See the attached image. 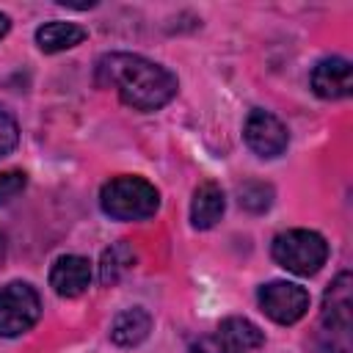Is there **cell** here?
I'll list each match as a JSON object with an SVG mask.
<instances>
[{
    "instance_id": "8992f818",
    "label": "cell",
    "mask_w": 353,
    "mask_h": 353,
    "mask_svg": "<svg viewBox=\"0 0 353 353\" xmlns=\"http://www.w3.org/2000/svg\"><path fill=\"white\" fill-rule=\"evenodd\" d=\"M243 135H245L248 149L256 152L259 157H279L290 141L287 127L268 110H251L245 119Z\"/></svg>"
},
{
    "instance_id": "5bb4252c",
    "label": "cell",
    "mask_w": 353,
    "mask_h": 353,
    "mask_svg": "<svg viewBox=\"0 0 353 353\" xmlns=\"http://www.w3.org/2000/svg\"><path fill=\"white\" fill-rule=\"evenodd\" d=\"M132 262H135V251H132V245H130L127 240L113 243V245L102 254V262H99V281H102L105 287L116 284V281L132 268Z\"/></svg>"
},
{
    "instance_id": "52a82bcc",
    "label": "cell",
    "mask_w": 353,
    "mask_h": 353,
    "mask_svg": "<svg viewBox=\"0 0 353 353\" xmlns=\"http://www.w3.org/2000/svg\"><path fill=\"white\" fill-rule=\"evenodd\" d=\"M323 325L325 334H336L347 339L350 317H353V279L350 273H339L323 295Z\"/></svg>"
},
{
    "instance_id": "30bf717a",
    "label": "cell",
    "mask_w": 353,
    "mask_h": 353,
    "mask_svg": "<svg viewBox=\"0 0 353 353\" xmlns=\"http://www.w3.org/2000/svg\"><path fill=\"white\" fill-rule=\"evenodd\" d=\"M212 339H215V353H251L265 342L262 331L245 317H226Z\"/></svg>"
},
{
    "instance_id": "277c9868",
    "label": "cell",
    "mask_w": 353,
    "mask_h": 353,
    "mask_svg": "<svg viewBox=\"0 0 353 353\" xmlns=\"http://www.w3.org/2000/svg\"><path fill=\"white\" fill-rule=\"evenodd\" d=\"M39 314L41 301L28 281H8L0 287V336H19L30 331Z\"/></svg>"
},
{
    "instance_id": "7a4b0ae2",
    "label": "cell",
    "mask_w": 353,
    "mask_h": 353,
    "mask_svg": "<svg viewBox=\"0 0 353 353\" xmlns=\"http://www.w3.org/2000/svg\"><path fill=\"white\" fill-rule=\"evenodd\" d=\"M99 204L116 221H143L157 212L160 193L143 176H116L102 185Z\"/></svg>"
},
{
    "instance_id": "6da1fadb",
    "label": "cell",
    "mask_w": 353,
    "mask_h": 353,
    "mask_svg": "<svg viewBox=\"0 0 353 353\" xmlns=\"http://www.w3.org/2000/svg\"><path fill=\"white\" fill-rule=\"evenodd\" d=\"M97 83L105 88H116L121 102L135 110H157L176 94V74L165 66L132 55V52H110L97 63Z\"/></svg>"
},
{
    "instance_id": "ac0fdd59",
    "label": "cell",
    "mask_w": 353,
    "mask_h": 353,
    "mask_svg": "<svg viewBox=\"0 0 353 353\" xmlns=\"http://www.w3.org/2000/svg\"><path fill=\"white\" fill-rule=\"evenodd\" d=\"M8 28H11V19H8V17H6L3 11H0V39H3L6 33H8Z\"/></svg>"
},
{
    "instance_id": "4fadbf2b",
    "label": "cell",
    "mask_w": 353,
    "mask_h": 353,
    "mask_svg": "<svg viewBox=\"0 0 353 353\" xmlns=\"http://www.w3.org/2000/svg\"><path fill=\"white\" fill-rule=\"evenodd\" d=\"M85 30L74 22H47L36 30V44L41 52H61V50H72L80 41H85Z\"/></svg>"
},
{
    "instance_id": "8fae6325",
    "label": "cell",
    "mask_w": 353,
    "mask_h": 353,
    "mask_svg": "<svg viewBox=\"0 0 353 353\" xmlns=\"http://www.w3.org/2000/svg\"><path fill=\"white\" fill-rule=\"evenodd\" d=\"M226 210V199H223V190L215 185V182H204L196 188L193 193V204H190V223L196 229H212L221 215Z\"/></svg>"
},
{
    "instance_id": "2e32d148",
    "label": "cell",
    "mask_w": 353,
    "mask_h": 353,
    "mask_svg": "<svg viewBox=\"0 0 353 353\" xmlns=\"http://www.w3.org/2000/svg\"><path fill=\"white\" fill-rule=\"evenodd\" d=\"M28 185V176L22 171H0V204L19 196Z\"/></svg>"
},
{
    "instance_id": "5b68a950",
    "label": "cell",
    "mask_w": 353,
    "mask_h": 353,
    "mask_svg": "<svg viewBox=\"0 0 353 353\" xmlns=\"http://www.w3.org/2000/svg\"><path fill=\"white\" fill-rule=\"evenodd\" d=\"M259 306L273 323L292 325L309 312V292L292 281H270L259 290Z\"/></svg>"
},
{
    "instance_id": "7c38bea8",
    "label": "cell",
    "mask_w": 353,
    "mask_h": 353,
    "mask_svg": "<svg viewBox=\"0 0 353 353\" xmlns=\"http://www.w3.org/2000/svg\"><path fill=\"white\" fill-rule=\"evenodd\" d=\"M152 331V317L146 309L141 306H132V309H124L121 314H116L113 325H110V339L121 347H132L138 342H143Z\"/></svg>"
},
{
    "instance_id": "ba28073f",
    "label": "cell",
    "mask_w": 353,
    "mask_h": 353,
    "mask_svg": "<svg viewBox=\"0 0 353 353\" xmlns=\"http://www.w3.org/2000/svg\"><path fill=\"white\" fill-rule=\"evenodd\" d=\"M312 88L323 99H345V97H350V88H353L350 61L336 58V55L317 61V66L312 69Z\"/></svg>"
},
{
    "instance_id": "e0dca14e",
    "label": "cell",
    "mask_w": 353,
    "mask_h": 353,
    "mask_svg": "<svg viewBox=\"0 0 353 353\" xmlns=\"http://www.w3.org/2000/svg\"><path fill=\"white\" fill-rule=\"evenodd\" d=\"M193 353H215V339H212V336L199 339V342L193 345Z\"/></svg>"
},
{
    "instance_id": "3957f363",
    "label": "cell",
    "mask_w": 353,
    "mask_h": 353,
    "mask_svg": "<svg viewBox=\"0 0 353 353\" xmlns=\"http://www.w3.org/2000/svg\"><path fill=\"white\" fill-rule=\"evenodd\" d=\"M273 259L295 273V276H312L317 273L325 259H328V243L323 234L312 232V229H290V232H281L276 240H273Z\"/></svg>"
},
{
    "instance_id": "9a60e30c",
    "label": "cell",
    "mask_w": 353,
    "mask_h": 353,
    "mask_svg": "<svg viewBox=\"0 0 353 353\" xmlns=\"http://www.w3.org/2000/svg\"><path fill=\"white\" fill-rule=\"evenodd\" d=\"M17 141H19V127L14 116L6 108H0V157H6L17 146Z\"/></svg>"
},
{
    "instance_id": "9c48e42d",
    "label": "cell",
    "mask_w": 353,
    "mask_h": 353,
    "mask_svg": "<svg viewBox=\"0 0 353 353\" xmlns=\"http://www.w3.org/2000/svg\"><path fill=\"white\" fill-rule=\"evenodd\" d=\"M91 284V265L85 256H77V254H66V256H58L52 262V270H50V287L61 295V298H77L88 290Z\"/></svg>"
}]
</instances>
